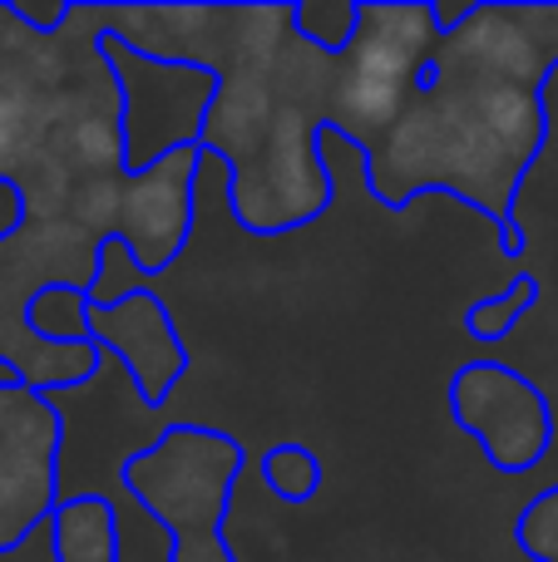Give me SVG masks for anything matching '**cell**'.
Listing matches in <instances>:
<instances>
[{
	"label": "cell",
	"mask_w": 558,
	"mask_h": 562,
	"mask_svg": "<svg viewBox=\"0 0 558 562\" xmlns=\"http://www.w3.org/2000/svg\"><path fill=\"white\" fill-rule=\"evenodd\" d=\"M539 301H544L539 277L520 272L504 291H494V296H484V301H470V306H465V316H460V330L470 340H480V346H500L504 336H514V330H520V321L529 316Z\"/></svg>",
	"instance_id": "12"
},
{
	"label": "cell",
	"mask_w": 558,
	"mask_h": 562,
	"mask_svg": "<svg viewBox=\"0 0 558 562\" xmlns=\"http://www.w3.org/2000/svg\"><path fill=\"white\" fill-rule=\"evenodd\" d=\"M89 340L104 356H119L138 405L154 409V415L174 400V390L193 370V350H188L183 330H178L174 306L154 286H124L119 296L94 301Z\"/></svg>",
	"instance_id": "7"
},
{
	"label": "cell",
	"mask_w": 558,
	"mask_h": 562,
	"mask_svg": "<svg viewBox=\"0 0 558 562\" xmlns=\"http://www.w3.org/2000/svg\"><path fill=\"white\" fill-rule=\"evenodd\" d=\"M554 415H558V405H554Z\"/></svg>",
	"instance_id": "16"
},
{
	"label": "cell",
	"mask_w": 558,
	"mask_h": 562,
	"mask_svg": "<svg viewBox=\"0 0 558 562\" xmlns=\"http://www.w3.org/2000/svg\"><path fill=\"white\" fill-rule=\"evenodd\" d=\"M514 543L529 562H558V484H544L514 514Z\"/></svg>",
	"instance_id": "14"
},
{
	"label": "cell",
	"mask_w": 558,
	"mask_h": 562,
	"mask_svg": "<svg viewBox=\"0 0 558 562\" xmlns=\"http://www.w3.org/2000/svg\"><path fill=\"white\" fill-rule=\"evenodd\" d=\"M247 464L253 454L237 435L198 419H168L158 439L124 454L119 488L168 533V562H237L227 514Z\"/></svg>",
	"instance_id": "3"
},
{
	"label": "cell",
	"mask_w": 558,
	"mask_h": 562,
	"mask_svg": "<svg viewBox=\"0 0 558 562\" xmlns=\"http://www.w3.org/2000/svg\"><path fill=\"white\" fill-rule=\"evenodd\" d=\"M558 5H490L435 45L405 114L376 144H356L366 193L405 217L421 193H445L494 227L514 223L529 173L554 144Z\"/></svg>",
	"instance_id": "2"
},
{
	"label": "cell",
	"mask_w": 558,
	"mask_h": 562,
	"mask_svg": "<svg viewBox=\"0 0 558 562\" xmlns=\"http://www.w3.org/2000/svg\"><path fill=\"white\" fill-rule=\"evenodd\" d=\"M203 158H208L203 144H178L158 164L129 173L114 233L138 277H164L193 243V217H198L193 188Z\"/></svg>",
	"instance_id": "8"
},
{
	"label": "cell",
	"mask_w": 558,
	"mask_h": 562,
	"mask_svg": "<svg viewBox=\"0 0 558 562\" xmlns=\"http://www.w3.org/2000/svg\"><path fill=\"white\" fill-rule=\"evenodd\" d=\"M253 464H257L263 488L287 508L312 504V498L322 494V484H326L322 454H316L312 445H302V439H277V445H267Z\"/></svg>",
	"instance_id": "11"
},
{
	"label": "cell",
	"mask_w": 558,
	"mask_h": 562,
	"mask_svg": "<svg viewBox=\"0 0 558 562\" xmlns=\"http://www.w3.org/2000/svg\"><path fill=\"white\" fill-rule=\"evenodd\" d=\"M524 252H529V233H524V223H520V217H514V223L500 233V257H510V262H520Z\"/></svg>",
	"instance_id": "15"
},
{
	"label": "cell",
	"mask_w": 558,
	"mask_h": 562,
	"mask_svg": "<svg viewBox=\"0 0 558 562\" xmlns=\"http://www.w3.org/2000/svg\"><path fill=\"white\" fill-rule=\"evenodd\" d=\"M440 45L431 0H395V5H366L351 49L336 59V124L322 138H342L346 148L376 144L415 94V75Z\"/></svg>",
	"instance_id": "4"
},
{
	"label": "cell",
	"mask_w": 558,
	"mask_h": 562,
	"mask_svg": "<svg viewBox=\"0 0 558 562\" xmlns=\"http://www.w3.org/2000/svg\"><path fill=\"white\" fill-rule=\"evenodd\" d=\"M89 311H94V286L55 281V286L30 296L25 326L45 346H89Z\"/></svg>",
	"instance_id": "10"
},
{
	"label": "cell",
	"mask_w": 558,
	"mask_h": 562,
	"mask_svg": "<svg viewBox=\"0 0 558 562\" xmlns=\"http://www.w3.org/2000/svg\"><path fill=\"white\" fill-rule=\"evenodd\" d=\"M104 30L129 59L217 75L198 144L223 158V203L247 237L306 233L336 207V173L322 148V128L336 124V59L297 35L292 0L104 5Z\"/></svg>",
	"instance_id": "1"
},
{
	"label": "cell",
	"mask_w": 558,
	"mask_h": 562,
	"mask_svg": "<svg viewBox=\"0 0 558 562\" xmlns=\"http://www.w3.org/2000/svg\"><path fill=\"white\" fill-rule=\"evenodd\" d=\"M119 508L109 494H65L49 514V558L55 562H119Z\"/></svg>",
	"instance_id": "9"
},
{
	"label": "cell",
	"mask_w": 558,
	"mask_h": 562,
	"mask_svg": "<svg viewBox=\"0 0 558 562\" xmlns=\"http://www.w3.org/2000/svg\"><path fill=\"white\" fill-rule=\"evenodd\" d=\"M445 409H450L455 429L475 439L484 464L500 474H529L549 459L554 449V405L524 370L504 366V360L475 356L450 370L445 380Z\"/></svg>",
	"instance_id": "5"
},
{
	"label": "cell",
	"mask_w": 558,
	"mask_h": 562,
	"mask_svg": "<svg viewBox=\"0 0 558 562\" xmlns=\"http://www.w3.org/2000/svg\"><path fill=\"white\" fill-rule=\"evenodd\" d=\"M69 419L55 395L15 375H0V558L30 543L59 508V454Z\"/></svg>",
	"instance_id": "6"
},
{
	"label": "cell",
	"mask_w": 558,
	"mask_h": 562,
	"mask_svg": "<svg viewBox=\"0 0 558 562\" xmlns=\"http://www.w3.org/2000/svg\"><path fill=\"white\" fill-rule=\"evenodd\" d=\"M292 25L306 45L342 59L361 30V0H292Z\"/></svg>",
	"instance_id": "13"
}]
</instances>
